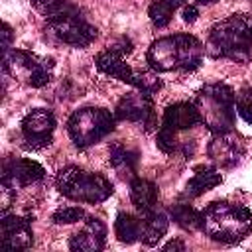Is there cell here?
Returning <instances> with one entry per match:
<instances>
[{
	"label": "cell",
	"mask_w": 252,
	"mask_h": 252,
	"mask_svg": "<svg viewBox=\"0 0 252 252\" xmlns=\"http://www.w3.org/2000/svg\"><path fill=\"white\" fill-rule=\"evenodd\" d=\"M205 53L213 59L248 63L252 53V14H232L209 30Z\"/></svg>",
	"instance_id": "cell-1"
},
{
	"label": "cell",
	"mask_w": 252,
	"mask_h": 252,
	"mask_svg": "<svg viewBox=\"0 0 252 252\" xmlns=\"http://www.w3.org/2000/svg\"><path fill=\"white\" fill-rule=\"evenodd\" d=\"M205 45L191 33L163 35L148 47L146 59L158 73L195 71L203 61Z\"/></svg>",
	"instance_id": "cell-2"
},
{
	"label": "cell",
	"mask_w": 252,
	"mask_h": 252,
	"mask_svg": "<svg viewBox=\"0 0 252 252\" xmlns=\"http://www.w3.org/2000/svg\"><path fill=\"white\" fill-rule=\"evenodd\" d=\"M211 240L222 244L240 242L252 230V211L244 205L215 201L201 211V226Z\"/></svg>",
	"instance_id": "cell-3"
},
{
	"label": "cell",
	"mask_w": 252,
	"mask_h": 252,
	"mask_svg": "<svg viewBox=\"0 0 252 252\" xmlns=\"http://www.w3.org/2000/svg\"><path fill=\"white\" fill-rule=\"evenodd\" d=\"M236 94L224 83L205 85L195 98V106L201 114V122L213 134L232 132L236 120Z\"/></svg>",
	"instance_id": "cell-4"
},
{
	"label": "cell",
	"mask_w": 252,
	"mask_h": 252,
	"mask_svg": "<svg viewBox=\"0 0 252 252\" xmlns=\"http://www.w3.org/2000/svg\"><path fill=\"white\" fill-rule=\"evenodd\" d=\"M55 185L63 197L77 203H91V205L102 203L114 193L112 183L104 175L85 171L77 165H67L59 169L55 177Z\"/></svg>",
	"instance_id": "cell-5"
},
{
	"label": "cell",
	"mask_w": 252,
	"mask_h": 252,
	"mask_svg": "<svg viewBox=\"0 0 252 252\" xmlns=\"http://www.w3.org/2000/svg\"><path fill=\"white\" fill-rule=\"evenodd\" d=\"M116 126L114 112L106 108L85 106L75 110L67 120V132L77 148H89L108 136Z\"/></svg>",
	"instance_id": "cell-6"
},
{
	"label": "cell",
	"mask_w": 252,
	"mask_h": 252,
	"mask_svg": "<svg viewBox=\"0 0 252 252\" xmlns=\"http://www.w3.org/2000/svg\"><path fill=\"white\" fill-rule=\"evenodd\" d=\"M2 69L6 75L33 87L41 89L51 81L53 59L39 57L24 49H8L2 53Z\"/></svg>",
	"instance_id": "cell-7"
},
{
	"label": "cell",
	"mask_w": 252,
	"mask_h": 252,
	"mask_svg": "<svg viewBox=\"0 0 252 252\" xmlns=\"http://www.w3.org/2000/svg\"><path fill=\"white\" fill-rule=\"evenodd\" d=\"M201 122V114L195 106V102H173L165 108L161 126L156 136V144L163 154H175L179 150L177 134L183 130H189Z\"/></svg>",
	"instance_id": "cell-8"
},
{
	"label": "cell",
	"mask_w": 252,
	"mask_h": 252,
	"mask_svg": "<svg viewBox=\"0 0 252 252\" xmlns=\"http://www.w3.org/2000/svg\"><path fill=\"white\" fill-rule=\"evenodd\" d=\"M45 33H49L51 37H55L61 43H67V45H73V47H87L96 39L98 32L73 6L71 10H67L63 14L47 18Z\"/></svg>",
	"instance_id": "cell-9"
},
{
	"label": "cell",
	"mask_w": 252,
	"mask_h": 252,
	"mask_svg": "<svg viewBox=\"0 0 252 252\" xmlns=\"http://www.w3.org/2000/svg\"><path fill=\"white\" fill-rule=\"evenodd\" d=\"M55 132V116L47 108H35L22 120L24 146L30 150H41L51 144Z\"/></svg>",
	"instance_id": "cell-10"
},
{
	"label": "cell",
	"mask_w": 252,
	"mask_h": 252,
	"mask_svg": "<svg viewBox=\"0 0 252 252\" xmlns=\"http://www.w3.org/2000/svg\"><path fill=\"white\" fill-rule=\"evenodd\" d=\"M116 120H126V122H136L144 126V130H152L156 126V112H154V102L152 94L142 93L136 89V93L124 94L116 108H114Z\"/></svg>",
	"instance_id": "cell-11"
},
{
	"label": "cell",
	"mask_w": 252,
	"mask_h": 252,
	"mask_svg": "<svg viewBox=\"0 0 252 252\" xmlns=\"http://www.w3.org/2000/svg\"><path fill=\"white\" fill-rule=\"evenodd\" d=\"M33 242V230L28 217L2 213L0 219V246L6 252L26 250Z\"/></svg>",
	"instance_id": "cell-12"
},
{
	"label": "cell",
	"mask_w": 252,
	"mask_h": 252,
	"mask_svg": "<svg viewBox=\"0 0 252 252\" xmlns=\"http://www.w3.org/2000/svg\"><path fill=\"white\" fill-rule=\"evenodd\" d=\"M207 154L217 165L232 167L240 161V158L244 154V144L234 132L213 134V140L207 146Z\"/></svg>",
	"instance_id": "cell-13"
},
{
	"label": "cell",
	"mask_w": 252,
	"mask_h": 252,
	"mask_svg": "<svg viewBox=\"0 0 252 252\" xmlns=\"http://www.w3.org/2000/svg\"><path fill=\"white\" fill-rule=\"evenodd\" d=\"M45 177V169L41 163L28 159V158H8L4 161L2 179L12 183L14 187H26L37 183Z\"/></svg>",
	"instance_id": "cell-14"
},
{
	"label": "cell",
	"mask_w": 252,
	"mask_h": 252,
	"mask_svg": "<svg viewBox=\"0 0 252 252\" xmlns=\"http://www.w3.org/2000/svg\"><path fill=\"white\" fill-rule=\"evenodd\" d=\"M104 236H106V226L98 219L87 217L85 228L71 236L69 248L75 252H98L104 248Z\"/></svg>",
	"instance_id": "cell-15"
},
{
	"label": "cell",
	"mask_w": 252,
	"mask_h": 252,
	"mask_svg": "<svg viewBox=\"0 0 252 252\" xmlns=\"http://www.w3.org/2000/svg\"><path fill=\"white\" fill-rule=\"evenodd\" d=\"M96 63V69L108 77H114L122 83H128L132 87H136V81H138V73L128 65L124 63V57L114 53L112 49H106V51H100L94 59Z\"/></svg>",
	"instance_id": "cell-16"
},
{
	"label": "cell",
	"mask_w": 252,
	"mask_h": 252,
	"mask_svg": "<svg viewBox=\"0 0 252 252\" xmlns=\"http://www.w3.org/2000/svg\"><path fill=\"white\" fill-rule=\"evenodd\" d=\"M130 201L142 215L150 213L154 207H158V185L142 177L130 179Z\"/></svg>",
	"instance_id": "cell-17"
},
{
	"label": "cell",
	"mask_w": 252,
	"mask_h": 252,
	"mask_svg": "<svg viewBox=\"0 0 252 252\" xmlns=\"http://www.w3.org/2000/svg\"><path fill=\"white\" fill-rule=\"evenodd\" d=\"M222 181V175L219 169L215 167H201L197 169V173L187 181L185 185V191L181 193L183 199H197L201 197L203 193L211 191L213 187H217L219 183Z\"/></svg>",
	"instance_id": "cell-18"
},
{
	"label": "cell",
	"mask_w": 252,
	"mask_h": 252,
	"mask_svg": "<svg viewBox=\"0 0 252 252\" xmlns=\"http://www.w3.org/2000/svg\"><path fill=\"white\" fill-rule=\"evenodd\" d=\"M142 217H144V236H142V242L146 246H156L161 240V236L167 232V228H169V215L163 209L154 207L150 213H146Z\"/></svg>",
	"instance_id": "cell-19"
},
{
	"label": "cell",
	"mask_w": 252,
	"mask_h": 252,
	"mask_svg": "<svg viewBox=\"0 0 252 252\" xmlns=\"http://www.w3.org/2000/svg\"><path fill=\"white\" fill-rule=\"evenodd\" d=\"M136 163H138V154L122 146L120 142H114L110 146V165L122 179H134L136 177Z\"/></svg>",
	"instance_id": "cell-20"
},
{
	"label": "cell",
	"mask_w": 252,
	"mask_h": 252,
	"mask_svg": "<svg viewBox=\"0 0 252 252\" xmlns=\"http://www.w3.org/2000/svg\"><path fill=\"white\" fill-rule=\"evenodd\" d=\"M114 234L120 242L132 244L136 240H142L144 236V219L130 215V213H118L114 220Z\"/></svg>",
	"instance_id": "cell-21"
},
{
	"label": "cell",
	"mask_w": 252,
	"mask_h": 252,
	"mask_svg": "<svg viewBox=\"0 0 252 252\" xmlns=\"http://www.w3.org/2000/svg\"><path fill=\"white\" fill-rule=\"evenodd\" d=\"M171 219L185 230H199L201 226V211L193 209L187 203H177L171 207Z\"/></svg>",
	"instance_id": "cell-22"
},
{
	"label": "cell",
	"mask_w": 252,
	"mask_h": 252,
	"mask_svg": "<svg viewBox=\"0 0 252 252\" xmlns=\"http://www.w3.org/2000/svg\"><path fill=\"white\" fill-rule=\"evenodd\" d=\"M173 12H175V8L165 0H154L148 6V16L156 28H165L171 22Z\"/></svg>",
	"instance_id": "cell-23"
},
{
	"label": "cell",
	"mask_w": 252,
	"mask_h": 252,
	"mask_svg": "<svg viewBox=\"0 0 252 252\" xmlns=\"http://www.w3.org/2000/svg\"><path fill=\"white\" fill-rule=\"evenodd\" d=\"M236 112L240 114V118L248 124H252V87H246L242 91H238L236 94Z\"/></svg>",
	"instance_id": "cell-24"
},
{
	"label": "cell",
	"mask_w": 252,
	"mask_h": 252,
	"mask_svg": "<svg viewBox=\"0 0 252 252\" xmlns=\"http://www.w3.org/2000/svg\"><path fill=\"white\" fill-rule=\"evenodd\" d=\"M81 219H87V215L81 207H63V209H57L51 215V220L55 224H73Z\"/></svg>",
	"instance_id": "cell-25"
},
{
	"label": "cell",
	"mask_w": 252,
	"mask_h": 252,
	"mask_svg": "<svg viewBox=\"0 0 252 252\" xmlns=\"http://www.w3.org/2000/svg\"><path fill=\"white\" fill-rule=\"evenodd\" d=\"M134 89H138L142 93H148V94H154V93H158L161 89V81L154 71H140Z\"/></svg>",
	"instance_id": "cell-26"
},
{
	"label": "cell",
	"mask_w": 252,
	"mask_h": 252,
	"mask_svg": "<svg viewBox=\"0 0 252 252\" xmlns=\"http://www.w3.org/2000/svg\"><path fill=\"white\" fill-rule=\"evenodd\" d=\"M16 199V187L12 183H8L6 179L0 181V211L2 213H8V209L12 207Z\"/></svg>",
	"instance_id": "cell-27"
},
{
	"label": "cell",
	"mask_w": 252,
	"mask_h": 252,
	"mask_svg": "<svg viewBox=\"0 0 252 252\" xmlns=\"http://www.w3.org/2000/svg\"><path fill=\"white\" fill-rule=\"evenodd\" d=\"M108 49H112L114 53H118V55H128L130 51H132V41L130 39H126V37H122L118 43H112V45H108Z\"/></svg>",
	"instance_id": "cell-28"
},
{
	"label": "cell",
	"mask_w": 252,
	"mask_h": 252,
	"mask_svg": "<svg viewBox=\"0 0 252 252\" xmlns=\"http://www.w3.org/2000/svg\"><path fill=\"white\" fill-rule=\"evenodd\" d=\"M197 16H199V10H197V6H193V4H187V6H183V22H187V24H193V22L197 20Z\"/></svg>",
	"instance_id": "cell-29"
},
{
	"label": "cell",
	"mask_w": 252,
	"mask_h": 252,
	"mask_svg": "<svg viewBox=\"0 0 252 252\" xmlns=\"http://www.w3.org/2000/svg\"><path fill=\"white\" fill-rule=\"evenodd\" d=\"M12 47V28L8 24H2V51H8Z\"/></svg>",
	"instance_id": "cell-30"
},
{
	"label": "cell",
	"mask_w": 252,
	"mask_h": 252,
	"mask_svg": "<svg viewBox=\"0 0 252 252\" xmlns=\"http://www.w3.org/2000/svg\"><path fill=\"white\" fill-rule=\"evenodd\" d=\"M163 250H185V244L181 240H171L163 246Z\"/></svg>",
	"instance_id": "cell-31"
},
{
	"label": "cell",
	"mask_w": 252,
	"mask_h": 252,
	"mask_svg": "<svg viewBox=\"0 0 252 252\" xmlns=\"http://www.w3.org/2000/svg\"><path fill=\"white\" fill-rule=\"evenodd\" d=\"M165 2H169V4H171L175 10H177L179 6H183V4H185V0H165Z\"/></svg>",
	"instance_id": "cell-32"
},
{
	"label": "cell",
	"mask_w": 252,
	"mask_h": 252,
	"mask_svg": "<svg viewBox=\"0 0 252 252\" xmlns=\"http://www.w3.org/2000/svg\"><path fill=\"white\" fill-rule=\"evenodd\" d=\"M197 2H199V4H215L217 0H197Z\"/></svg>",
	"instance_id": "cell-33"
}]
</instances>
